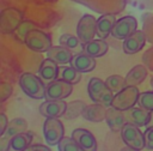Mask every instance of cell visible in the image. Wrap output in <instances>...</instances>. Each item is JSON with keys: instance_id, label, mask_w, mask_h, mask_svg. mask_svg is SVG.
Masks as SVG:
<instances>
[{"instance_id": "obj_1", "label": "cell", "mask_w": 153, "mask_h": 151, "mask_svg": "<svg viewBox=\"0 0 153 151\" xmlns=\"http://www.w3.org/2000/svg\"><path fill=\"white\" fill-rule=\"evenodd\" d=\"M87 92L93 103H99L105 107H111L114 92L108 87L106 83L99 78H91L87 84Z\"/></svg>"}, {"instance_id": "obj_2", "label": "cell", "mask_w": 153, "mask_h": 151, "mask_svg": "<svg viewBox=\"0 0 153 151\" xmlns=\"http://www.w3.org/2000/svg\"><path fill=\"white\" fill-rule=\"evenodd\" d=\"M19 86L26 96L33 99L45 98V84L33 73L24 72L19 77Z\"/></svg>"}, {"instance_id": "obj_3", "label": "cell", "mask_w": 153, "mask_h": 151, "mask_svg": "<svg viewBox=\"0 0 153 151\" xmlns=\"http://www.w3.org/2000/svg\"><path fill=\"white\" fill-rule=\"evenodd\" d=\"M139 95H140V92H139V89L136 86L127 85L123 90L115 93L111 107L120 109L122 111H126L137 103Z\"/></svg>"}, {"instance_id": "obj_4", "label": "cell", "mask_w": 153, "mask_h": 151, "mask_svg": "<svg viewBox=\"0 0 153 151\" xmlns=\"http://www.w3.org/2000/svg\"><path fill=\"white\" fill-rule=\"evenodd\" d=\"M24 43L29 49L36 53H47L53 47L50 36L38 29L31 30L26 35Z\"/></svg>"}, {"instance_id": "obj_5", "label": "cell", "mask_w": 153, "mask_h": 151, "mask_svg": "<svg viewBox=\"0 0 153 151\" xmlns=\"http://www.w3.org/2000/svg\"><path fill=\"white\" fill-rule=\"evenodd\" d=\"M121 132V138L123 140V143L135 150H142L143 147H146V141H145V134L139 129V127L136 125H133L130 122H127Z\"/></svg>"}, {"instance_id": "obj_6", "label": "cell", "mask_w": 153, "mask_h": 151, "mask_svg": "<svg viewBox=\"0 0 153 151\" xmlns=\"http://www.w3.org/2000/svg\"><path fill=\"white\" fill-rule=\"evenodd\" d=\"M43 134L49 146L57 145L65 137V128L59 117H47L43 125Z\"/></svg>"}, {"instance_id": "obj_7", "label": "cell", "mask_w": 153, "mask_h": 151, "mask_svg": "<svg viewBox=\"0 0 153 151\" xmlns=\"http://www.w3.org/2000/svg\"><path fill=\"white\" fill-rule=\"evenodd\" d=\"M23 22V14L20 11L13 7H8L0 13V30L2 34H11L17 30Z\"/></svg>"}, {"instance_id": "obj_8", "label": "cell", "mask_w": 153, "mask_h": 151, "mask_svg": "<svg viewBox=\"0 0 153 151\" xmlns=\"http://www.w3.org/2000/svg\"><path fill=\"white\" fill-rule=\"evenodd\" d=\"M97 30V19L91 14H84L76 25V36L85 44L94 38Z\"/></svg>"}, {"instance_id": "obj_9", "label": "cell", "mask_w": 153, "mask_h": 151, "mask_svg": "<svg viewBox=\"0 0 153 151\" xmlns=\"http://www.w3.org/2000/svg\"><path fill=\"white\" fill-rule=\"evenodd\" d=\"M72 92V84L63 79H56L45 85V99H63L68 97Z\"/></svg>"}, {"instance_id": "obj_10", "label": "cell", "mask_w": 153, "mask_h": 151, "mask_svg": "<svg viewBox=\"0 0 153 151\" xmlns=\"http://www.w3.org/2000/svg\"><path fill=\"white\" fill-rule=\"evenodd\" d=\"M136 28H137L136 19L131 16H126L120 18L115 23L111 35L116 40H126L127 37H129L131 34L136 31Z\"/></svg>"}, {"instance_id": "obj_11", "label": "cell", "mask_w": 153, "mask_h": 151, "mask_svg": "<svg viewBox=\"0 0 153 151\" xmlns=\"http://www.w3.org/2000/svg\"><path fill=\"white\" fill-rule=\"evenodd\" d=\"M67 103L63 99L45 101L39 105V113L44 117H60L66 111Z\"/></svg>"}, {"instance_id": "obj_12", "label": "cell", "mask_w": 153, "mask_h": 151, "mask_svg": "<svg viewBox=\"0 0 153 151\" xmlns=\"http://www.w3.org/2000/svg\"><path fill=\"white\" fill-rule=\"evenodd\" d=\"M72 137L84 151H97V140L90 131L76 128L72 132Z\"/></svg>"}, {"instance_id": "obj_13", "label": "cell", "mask_w": 153, "mask_h": 151, "mask_svg": "<svg viewBox=\"0 0 153 151\" xmlns=\"http://www.w3.org/2000/svg\"><path fill=\"white\" fill-rule=\"evenodd\" d=\"M59 76H60V68L57 64L49 58L44 59L38 68V77L43 80V83L47 85L56 80Z\"/></svg>"}, {"instance_id": "obj_14", "label": "cell", "mask_w": 153, "mask_h": 151, "mask_svg": "<svg viewBox=\"0 0 153 151\" xmlns=\"http://www.w3.org/2000/svg\"><path fill=\"white\" fill-rule=\"evenodd\" d=\"M124 116L127 122L136 125L137 127H143V126L146 127L149 121L151 111L141 107H131L130 109L124 111Z\"/></svg>"}, {"instance_id": "obj_15", "label": "cell", "mask_w": 153, "mask_h": 151, "mask_svg": "<svg viewBox=\"0 0 153 151\" xmlns=\"http://www.w3.org/2000/svg\"><path fill=\"white\" fill-rule=\"evenodd\" d=\"M146 43V36L143 31L136 30L134 34H131L129 37L123 40V52L126 54H135L140 52Z\"/></svg>"}, {"instance_id": "obj_16", "label": "cell", "mask_w": 153, "mask_h": 151, "mask_svg": "<svg viewBox=\"0 0 153 151\" xmlns=\"http://www.w3.org/2000/svg\"><path fill=\"white\" fill-rule=\"evenodd\" d=\"M69 64H71L72 67H74L76 71H79L81 73L91 72L96 67V60H94V58L87 55L84 52L76 53L75 55H73V58H72V60H71Z\"/></svg>"}, {"instance_id": "obj_17", "label": "cell", "mask_w": 153, "mask_h": 151, "mask_svg": "<svg viewBox=\"0 0 153 151\" xmlns=\"http://www.w3.org/2000/svg\"><path fill=\"white\" fill-rule=\"evenodd\" d=\"M105 121L109 126V128L112 132H118L122 129V127L127 123L126 116H124V111L116 109L114 107L108 108L106 110V116H105Z\"/></svg>"}, {"instance_id": "obj_18", "label": "cell", "mask_w": 153, "mask_h": 151, "mask_svg": "<svg viewBox=\"0 0 153 151\" xmlns=\"http://www.w3.org/2000/svg\"><path fill=\"white\" fill-rule=\"evenodd\" d=\"M116 17L115 14H102L98 19H97V30L96 34L99 38L105 40L112 31L114 25L116 23Z\"/></svg>"}, {"instance_id": "obj_19", "label": "cell", "mask_w": 153, "mask_h": 151, "mask_svg": "<svg viewBox=\"0 0 153 151\" xmlns=\"http://www.w3.org/2000/svg\"><path fill=\"white\" fill-rule=\"evenodd\" d=\"M106 110H108V107L99 104V103H93L91 105L85 107L81 116L85 120L91 121V122H100V121L105 120Z\"/></svg>"}, {"instance_id": "obj_20", "label": "cell", "mask_w": 153, "mask_h": 151, "mask_svg": "<svg viewBox=\"0 0 153 151\" xmlns=\"http://www.w3.org/2000/svg\"><path fill=\"white\" fill-rule=\"evenodd\" d=\"M47 58L51 59L57 65H66V64L71 62V60L73 58V54H72V50H69L66 47L54 46L47 52Z\"/></svg>"}, {"instance_id": "obj_21", "label": "cell", "mask_w": 153, "mask_h": 151, "mask_svg": "<svg viewBox=\"0 0 153 151\" xmlns=\"http://www.w3.org/2000/svg\"><path fill=\"white\" fill-rule=\"evenodd\" d=\"M33 139L32 132H23L17 135H14L10 141L8 151H24L26 150Z\"/></svg>"}, {"instance_id": "obj_22", "label": "cell", "mask_w": 153, "mask_h": 151, "mask_svg": "<svg viewBox=\"0 0 153 151\" xmlns=\"http://www.w3.org/2000/svg\"><path fill=\"white\" fill-rule=\"evenodd\" d=\"M108 43L102 40V38H98V40H92L87 43L84 44V53H86L87 55L92 56V58H99V56H103L106 52H108Z\"/></svg>"}, {"instance_id": "obj_23", "label": "cell", "mask_w": 153, "mask_h": 151, "mask_svg": "<svg viewBox=\"0 0 153 151\" xmlns=\"http://www.w3.org/2000/svg\"><path fill=\"white\" fill-rule=\"evenodd\" d=\"M146 77H147V68L143 65H136L127 73L126 83H127V85L136 86V85L141 84Z\"/></svg>"}, {"instance_id": "obj_24", "label": "cell", "mask_w": 153, "mask_h": 151, "mask_svg": "<svg viewBox=\"0 0 153 151\" xmlns=\"http://www.w3.org/2000/svg\"><path fill=\"white\" fill-rule=\"evenodd\" d=\"M59 43L62 47L68 48L72 52H76V53H81L84 50V43L79 40L78 36H74L72 34H63L60 36L59 38Z\"/></svg>"}, {"instance_id": "obj_25", "label": "cell", "mask_w": 153, "mask_h": 151, "mask_svg": "<svg viewBox=\"0 0 153 151\" xmlns=\"http://www.w3.org/2000/svg\"><path fill=\"white\" fill-rule=\"evenodd\" d=\"M26 128H27V122L22 117H16V119H13L8 122L7 128H6V131L4 132L2 135L12 139L14 135L25 132Z\"/></svg>"}, {"instance_id": "obj_26", "label": "cell", "mask_w": 153, "mask_h": 151, "mask_svg": "<svg viewBox=\"0 0 153 151\" xmlns=\"http://www.w3.org/2000/svg\"><path fill=\"white\" fill-rule=\"evenodd\" d=\"M85 107H86V104L82 101H73V102H69V103H67V107H66V111L63 114V117L67 119V120H72V119L78 117L79 115H82V111H84Z\"/></svg>"}, {"instance_id": "obj_27", "label": "cell", "mask_w": 153, "mask_h": 151, "mask_svg": "<svg viewBox=\"0 0 153 151\" xmlns=\"http://www.w3.org/2000/svg\"><path fill=\"white\" fill-rule=\"evenodd\" d=\"M60 79H63L72 85L78 84L81 79V72L76 71L72 66H63L60 68Z\"/></svg>"}, {"instance_id": "obj_28", "label": "cell", "mask_w": 153, "mask_h": 151, "mask_svg": "<svg viewBox=\"0 0 153 151\" xmlns=\"http://www.w3.org/2000/svg\"><path fill=\"white\" fill-rule=\"evenodd\" d=\"M105 83L108 85V87L114 92V93H117L120 92L121 90H123L126 86H127V83H126V78L118 76V74H112L110 77H108L105 79Z\"/></svg>"}, {"instance_id": "obj_29", "label": "cell", "mask_w": 153, "mask_h": 151, "mask_svg": "<svg viewBox=\"0 0 153 151\" xmlns=\"http://www.w3.org/2000/svg\"><path fill=\"white\" fill-rule=\"evenodd\" d=\"M57 149L59 151H84L73 139V137H63L57 144Z\"/></svg>"}, {"instance_id": "obj_30", "label": "cell", "mask_w": 153, "mask_h": 151, "mask_svg": "<svg viewBox=\"0 0 153 151\" xmlns=\"http://www.w3.org/2000/svg\"><path fill=\"white\" fill-rule=\"evenodd\" d=\"M137 104H139V107L152 111V110H153V91H145V92H141V93L139 95Z\"/></svg>"}, {"instance_id": "obj_31", "label": "cell", "mask_w": 153, "mask_h": 151, "mask_svg": "<svg viewBox=\"0 0 153 151\" xmlns=\"http://www.w3.org/2000/svg\"><path fill=\"white\" fill-rule=\"evenodd\" d=\"M33 29H36V28H35V24H33L32 22H30V20H23V22L19 24V26L17 28V30H16L17 37L20 38L22 41H24L25 37H26V35H27L31 30H33Z\"/></svg>"}, {"instance_id": "obj_32", "label": "cell", "mask_w": 153, "mask_h": 151, "mask_svg": "<svg viewBox=\"0 0 153 151\" xmlns=\"http://www.w3.org/2000/svg\"><path fill=\"white\" fill-rule=\"evenodd\" d=\"M13 92V86L10 84V83H5L2 81L0 84V101L1 102H5Z\"/></svg>"}, {"instance_id": "obj_33", "label": "cell", "mask_w": 153, "mask_h": 151, "mask_svg": "<svg viewBox=\"0 0 153 151\" xmlns=\"http://www.w3.org/2000/svg\"><path fill=\"white\" fill-rule=\"evenodd\" d=\"M143 134H145L146 149L153 150V127H146V131Z\"/></svg>"}, {"instance_id": "obj_34", "label": "cell", "mask_w": 153, "mask_h": 151, "mask_svg": "<svg viewBox=\"0 0 153 151\" xmlns=\"http://www.w3.org/2000/svg\"><path fill=\"white\" fill-rule=\"evenodd\" d=\"M24 151H51L49 146L47 145H42V144H35V145H30L26 150Z\"/></svg>"}, {"instance_id": "obj_35", "label": "cell", "mask_w": 153, "mask_h": 151, "mask_svg": "<svg viewBox=\"0 0 153 151\" xmlns=\"http://www.w3.org/2000/svg\"><path fill=\"white\" fill-rule=\"evenodd\" d=\"M7 125H8V120H7L6 115L4 113H1L0 114V135L4 134V132L7 128Z\"/></svg>"}, {"instance_id": "obj_36", "label": "cell", "mask_w": 153, "mask_h": 151, "mask_svg": "<svg viewBox=\"0 0 153 151\" xmlns=\"http://www.w3.org/2000/svg\"><path fill=\"white\" fill-rule=\"evenodd\" d=\"M10 141H11L10 138L1 135V138H0V151H8Z\"/></svg>"}, {"instance_id": "obj_37", "label": "cell", "mask_w": 153, "mask_h": 151, "mask_svg": "<svg viewBox=\"0 0 153 151\" xmlns=\"http://www.w3.org/2000/svg\"><path fill=\"white\" fill-rule=\"evenodd\" d=\"M146 127H153V110L151 111V116H149V121H148V123H147V126Z\"/></svg>"}, {"instance_id": "obj_38", "label": "cell", "mask_w": 153, "mask_h": 151, "mask_svg": "<svg viewBox=\"0 0 153 151\" xmlns=\"http://www.w3.org/2000/svg\"><path fill=\"white\" fill-rule=\"evenodd\" d=\"M121 151H139V150H135V149H133V147H130V146H124V147H122L121 149Z\"/></svg>"}, {"instance_id": "obj_39", "label": "cell", "mask_w": 153, "mask_h": 151, "mask_svg": "<svg viewBox=\"0 0 153 151\" xmlns=\"http://www.w3.org/2000/svg\"><path fill=\"white\" fill-rule=\"evenodd\" d=\"M151 86H152V89H153V76H152V78H151Z\"/></svg>"}]
</instances>
